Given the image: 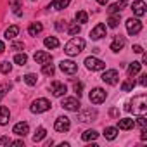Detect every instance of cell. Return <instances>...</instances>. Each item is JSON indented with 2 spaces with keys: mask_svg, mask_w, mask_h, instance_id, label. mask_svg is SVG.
I'll use <instances>...</instances> for the list:
<instances>
[{
  "mask_svg": "<svg viewBox=\"0 0 147 147\" xmlns=\"http://www.w3.org/2000/svg\"><path fill=\"white\" fill-rule=\"evenodd\" d=\"M119 19H121V16H119V14H111V16H109V19H107V26H109V28H118Z\"/></svg>",
  "mask_w": 147,
  "mask_h": 147,
  "instance_id": "d6a6232c",
  "label": "cell"
},
{
  "mask_svg": "<svg viewBox=\"0 0 147 147\" xmlns=\"http://www.w3.org/2000/svg\"><path fill=\"white\" fill-rule=\"evenodd\" d=\"M126 5H128L126 0H118V2H114V4H111V5H109L107 14H109V16H111V14H121V11H123Z\"/></svg>",
  "mask_w": 147,
  "mask_h": 147,
  "instance_id": "2e32d148",
  "label": "cell"
},
{
  "mask_svg": "<svg viewBox=\"0 0 147 147\" xmlns=\"http://www.w3.org/2000/svg\"><path fill=\"white\" fill-rule=\"evenodd\" d=\"M11 119V111L5 106H0V125H7Z\"/></svg>",
  "mask_w": 147,
  "mask_h": 147,
  "instance_id": "cb8c5ba5",
  "label": "cell"
},
{
  "mask_svg": "<svg viewBox=\"0 0 147 147\" xmlns=\"http://www.w3.org/2000/svg\"><path fill=\"white\" fill-rule=\"evenodd\" d=\"M50 102L47 100V99H36V100H33V104H31V113H35V114H40V113H45V111H49L50 109Z\"/></svg>",
  "mask_w": 147,
  "mask_h": 147,
  "instance_id": "277c9868",
  "label": "cell"
},
{
  "mask_svg": "<svg viewBox=\"0 0 147 147\" xmlns=\"http://www.w3.org/2000/svg\"><path fill=\"white\" fill-rule=\"evenodd\" d=\"M43 45H45L47 49H57V47H59V40H57L55 36H49V38L43 40Z\"/></svg>",
  "mask_w": 147,
  "mask_h": 147,
  "instance_id": "f546056e",
  "label": "cell"
},
{
  "mask_svg": "<svg viewBox=\"0 0 147 147\" xmlns=\"http://www.w3.org/2000/svg\"><path fill=\"white\" fill-rule=\"evenodd\" d=\"M140 138H142V140H147V128H145V126L142 128V135H140Z\"/></svg>",
  "mask_w": 147,
  "mask_h": 147,
  "instance_id": "f6af8a7d",
  "label": "cell"
},
{
  "mask_svg": "<svg viewBox=\"0 0 147 147\" xmlns=\"http://www.w3.org/2000/svg\"><path fill=\"white\" fill-rule=\"evenodd\" d=\"M42 31H43V24H42V23H31L30 28H28L30 36H36V35H40Z\"/></svg>",
  "mask_w": 147,
  "mask_h": 147,
  "instance_id": "7402d4cb",
  "label": "cell"
},
{
  "mask_svg": "<svg viewBox=\"0 0 147 147\" xmlns=\"http://www.w3.org/2000/svg\"><path fill=\"white\" fill-rule=\"evenodd\" d=\"M82 90H83V83H80V82H78V83H75V92H76V95H78V97H82V94H83Z\"/></svg>",
  "mask_w": 147,
  "mask_h": 147,
  "instance_id": "f35d334b",
  "label": "cell"
},
{
  "mask_svg": "<svg viewBox=\"0 0 147 147\" xmlns=\"http://www.w3.org/2000/svg\"><path fill=\"white\" fill-rule=\"evenodd\" d=\"M61 106L64 107V109H67V111H75V113H78V109H80V97L76 99V97H64L62 99V102H61Z\"/></svg>",
  "mask_w": 147,
  "mask_h": 147,
  "instance_id": "5b68a950",
  "label": "cell"
},
{
  "mask_svg": "<svg viewBox=\"0 0 147 147\" xmlns=\"http://www.w3.org/2000/svg\"><path fill=\"white\" fill-rule=\"evenodd\" d=\"M14 62L18 64V66H24L26 62H28V55L23 52V54H16L14 55Z\"/></svg>",
  "mask_w": 147,
  "mask_h": 147,
  "instance_id": "836d02e7",
  "label": "cell"
},
{
  "mask_svg": "<svg viewBox=\"0 0 147 147\" xmlns=\"http://www.w3.org/2000/svg\"><path fill=\"white\" fill-rule=\"evenodd\" d=\"M42 73H43V75H47V76H54L55 69H54V66L49 62V64H43V69H42Z\"/></svg>",
  "mask_w": 147,
  "mask_h": 147,
  "instance_id": "e575fe53",
  "label": "cell"
},
{
  "mask_svg": "<svg viewBox=\"0 0 147 147\" xmlns=\"http://www.w3.org/2000/svg\"><path fill=\"white\" fill-rule=\"evenodd\" d=\"M135 85H137L135 80H133V78H128L126 82L121 83V90H123V92H131V90L135 88Z\"/></svg>",
  "mask_w": 147,
  "mask_h": 147,
  "instance_id": "4dcf8cb0",
  "label": "cell"
},
{
  "mask_svg": "<svg viewBox=\"0 0 147 147\" xmlns=\"http://www.w3.org/2000/svg\"><path fill=\"white\" fill-rule=\"evenodd\" d=\"M133 52H135V54H142V52H144L142 45H133Z\"/></svg>",
  "mask_w": 147,
  "mask_h": 147,
  "instance_id": "ee69618b",
  "label": "cell"
},
{
  "mask_svg": "<svg viewBox=\"0 0 147 147\" xmlns=\"http://www.w3.org/2000/svg\"><path fill=\"white\" fill-rule=\"evenodd\" d=\"M135 126V119L131 118H123L118 121V130H131Z\"/></svg>",
  "mask_w": 147,
  "mask_h": 147,
  "instance_id": "d6986e66",
  "label": "cell"
},
{
  "mask_svg": "<svg viewBox=\"0 0 147 147\" xmlns=\"http://www.w3.org/2000/svg\"><path fill=\"white\" fill-rule=\"evenodd\" d=\"M104 137H106L107 140H114V138L118 137V128H116V126H106V128H104Z\"/></svg>",
  "mask_w": 147,
  "mask_h": 147,
  "instance_id": "d4e9b609",
  "label": "cell"
},
{
  "mask_svg": "<svg viewBox=\"0 0 147 147\" xmlns=\"http://www.w3.org/2000/svg\"><path fill=\"white\" fill-rule=\"evenodd\" d=\"M102 82L107 83V85H116L119 82V75H118V71L116 69H107L104 71V75H102Z\"/></svg>",
  "mask_w": 147,
  "mask_h": 147,
  "instance_id": "ba28073f",
  "label": "cell"
},
{
  "mask_svg": "<svg viewBox=\"0 0 147 147\" xmlns=\"http://www.w3.org/2000/svg\"><path fill=\"white\" fill-rule=\"evenodd\" d=\"M125 43H126L125 36H121V35H119V36H116V38L111 42V50H113V52H119V50L125 47Z\"/></svg>",
  "mask_w": 147,
  "mask_h": 147,
  "instance_id": "ac0fdd59",
  "label": "cell"
},
{
  "mask_svg": "<svg viewBox=\"0 0 147 147\" xmlns=\"http://www.w3.org/2000/svg\"><path fill=\"white\" fill-rule=\"evenodd\" d=\"M45 137H47V130H45L43 126H40V128L35 131V135H33V142H35V144H38V142H42Z\"/></svg>",
  "mask_w": 147,
  "mask_h": 147,
  "instance_id": "484cf974",
  "label": "cell"
},
{
  "mask_svg": "<svg viewBox=\"0 0 147 147\" xmlns=\"http://www.w3.org/2000/svg\"><path fill=\"white\" fill-rule=\"evenodd\" d=\"M97 118V111L95 109H85V111H82L80 114H78V119L82 121V123H88V121H94Z\"/></svg>",
  "mask_w": 147,
  "mask_h": 147,
  "instance_id": "5bb4252c",
  "label": "cell"
},
{
  "mask_svg": "<svg viewBox=\"0 0 147 147\" xmlns=\"http://www.w3.org/2000/svg\"><path fill=\"white\" fill-rule=\"evenodd\" d=\"M135 125H138V126H142V128H144V126L147 125V118H145L144 114H138V118L135 119Z\"/></svg>",
  "mask_w": 147,
  "mask_h": 147,
  "instance_id": "8d00e7d4",
  "label": "cell"
},
{
  "mask_svg": "<svg viewBox=\"0 0 147 147\" xmlns=\"http://www.w3.org/2000/svg\"><path fill=\"white\" fill-rule=\"evenodd\" d=\"M11 69H12V64H11L9 61H4L2 64H0V71H2L4 75H7V73H11Z\"/></svg>",
  "mask_w": 147,
  "mask_h": 147,
  "instance_id": "d590c367",
  "label": "cell"
},
{
  "mask_svg": "<svg viewBox=\"0 0 147 147\" xmlns=\"http://www.w3.org/2000/svg\"><path fill=\"white\" fill-rule=\"evenodd\" d=\"M2 52H5V45H4V42H0V54Z\"/></svg>",
  "mask_w": 147,
  "mask_h": 147,
  "instance_id": "7dc6e473",
  "label": "cell"
},
{
  "mask_svg": "<svg viewBox=\"0 0 147 147\" xmlns=\"http://www.w3.org/2000/svg\"><path fill=\"white\" fill-rule=\"evenodd\" d=\"M85 49V40L80 36H73L66 45H64V52L67 55H78L80 52H83Z\"/></svg>",
  "mask_w": 147,
  "mask_h": 147,
  "instance_id": "6da1fadb",
  "label": "cell"
},
{
  "mask_svg": "<svg viewBox=\"0 0 147 147\" xmlns=\"http://www.w3.org/2000/svg\"><path fill=\"white\" fill-rule=\"evenodd\" d=\"M62 23H64V21H57V23H55V28H57V31H62V30L66 28V24H62Z\"/></svg>",
  "mask_w": 147,
  "mask_h": 147,
  "instance_id": "7bdbcfd3",
  "label": "cell"
},
{
  "mask_svg": "<svg viewBox=\"0 0 147 147\" xmlns=\"http://www.w3.org/2000/svg\"><path fill=\"white\" fill-rule=\"evenodd\" d=\"M21 49H24V43L23 42H14L12 43V50H21Z\"/></svg>",
  "mask_w": 147,
  "mask_h": 147,
  "instance_id": "ab89813d",
  "label": "cell"
},
{
  "mask_svg": "<svg viewBox=\"0 0 147 147\" xmlns=\"http://www.w3.org/2000/svg\"><path fill=\"white\" fill-rule=\"evenodd\" d=\"M80 30H82V24H78V23H69V26H67V35L76 36V35L80 33Z\"/></svg>",
  "mask_w": 147,
  "mask_h": 147,
  "instance_id": "f1b7e54d",
  "label": "cell"
},
{
  "mask_svg": "<svg viewBox=\"0 0 147 147\" xmlns=\"http://www.w3.org/2000/svg\"><path fill=\"white\" fill-rule=\"evenodd\" d=\"M99 137V133L95 131V130H85L83 133H82V140H85V142H90V140H95Z\"/></svg>",
  "mask_w": 147,
  "mask_h": 147,
  "instance_id": "4316f807",
  "label": "cell"
},
{
  "mask_svg": "<svg viewBox=\"0 0 147 147\" xmlns=\"http://www.w3.org/2000/svg\"><path fill=\"white\" fill-rule=\"evenodd\" d=\"M18 35H19V26H18V24H12V26H9V28L5 30V35H4V36H5L7 40H14Z\"/></svg>",
  "mask_w": 147,
  "mask_h": 147,
  "instance_id": "603a6c76",
  "label": "cell"
},
{
  "mask_svg": "<svg viewBox=\"0 0 147 147\" xmlns=\"http://www.w3.org/2000/svg\"><path fill=\"white\" fill-rule=\"evenodd\" d=\"M11 138L9 137H2V138H0V145H11Z\"/></svg>",
  "mask_w": 147,
  "mask_h": 147,
  "instance_id": "60d3db41",
  "label": "cell"
},
{
  "mask_svg": "<svg viewBox=\"0 0 147 147\" xmlns=\"http://www.w3.org/2000/svg\"><path fill=\"white\" fill-rule=\"evenodd\" d=\"M131 104H137V111H138L140 114H144L145 109H147V99H145V95H138V97H135V99L131 100Z\"/></svg>",
  "mask_w": 147,
  "mask_h": 147,
  "instance_id": "e0dca14e",
  "label": "cell"
},
{
  "mask_svg": "<svg viewBox=\"0 0 147 147\" xmlns=\"http://www.w3.org/2000/svg\"><path fill=\"white\" fill-rule=\"evenodd\" d=\"M11 145H16V147H21V145H24V144H23V140H14V142H11Z\"/></svg>",
  "mask_w": 147,
  "mask_h": 147,
  "instance_id": "bcb514c9",
  "label": "cell"
},
{
  "mask_svg": "<svg viewBox=\"0 0 147 147\" xmlns=\"http://www.w3.org/2000/svg\"><path fill=\"white\" fill-rule=\"evenodd\" d=\"M106 33H107V26H106L104 23H99V24L90 31V38H92V40H100V38L106 36Z\"/></svg>",
  "mask_w": 147,
  "mask_h": 147,
  "instance_id": "30bf717a",
  "label": "cell"
},
{
  "mask_svg": "<svg viewBox=\"0 0 147 147\" xmlns=\"http://www.w3.org/2000/svg\"><path fill=\"white\" fill-rule=\"evenodd\" d=\"M33 59H35V62L36 64H49V62H52V55L49 54V52H45V50H38V52H35V55H33Z\"/></svg>",
  "mask_w": 147,
  "mask_h": 147,
  "instance_id": "8fae6325",
  "label": "cell"
},
{
  "mask_svg": "<svg viewBox=\"0 0 147 147\" xmlns=\"http://www.w3.org/2000/svg\"><path fill=\"white\" fill-rule=\"evenodd\" d=\"M23 80H24V83H26V85H30V87H35V85H36V82H38L36 75H33V73H28V75H24V76H23Z\"/></svg>",
  "mask_w": 147,
  "mask_h": 147,
  "instance_id": "1f68e13d",
  "label": "cell"
},
{
  "mask_svg": "<svg viewBox=\"0 0 147 147\" xmlns=\"http://www.w3.org/2000/svg\"><path fill=\"white\" fill-rule=\"evenodd\" d=\"M52 144H54V140H47V142H45V145H47V147H50Z\"/></svg>",
  "mask_w": 147,
  "mask_h": 147,
  "instance_id": "f907efd6",
  "label": "cell"
},
{
  "mask_svg": "<svg viewBox=\"0 0 147 147\" xmlns=\"http://www.w3.org/2000/svg\"><path fill=\"white\" fill-rule=\"evenodd\" d=\"M75 21H76L78 24H85V23H88V14H87L85 11H78V12L75 14Z\"/></svg>",
  "mask_w": 147,
  "mask_h": 147,
  "instance_id": "83f0119b",
  "label": "cell"
},
{
  "mask_svg": "<svg viewBox=\"0 0 147 147\" xmlns=\"http://www.w3.org/2000/svg\"><path fill=\"white\" fill-rule=\"evenodd\" d=\"M109 114H111V116H116V114H118V111H116V109H111V111H109Z\"/></svg>",
  "mask_w": 147,
  "mask_h": 147,
  "instance_id": "681fc988",
  "label": "cell"
},
{
  "mask_svg": "<svg viewBox=\"0 0 147 147\" xmlns=\"http://www.w3.org/2000/svg\"><path fill=\"white\" fill-rule=\"evenodd\" d=\"M85 66L90 71H102V69H106V62L100 61V59H97V57H94V55H90V57L85 59Z\"/></svg>",
  "mask_w": 147,
  "mask_h": 147,
  "instance_id": "3957f363",
  "label": "cell"
},
{
  "mask_svg": "<svg viewBox=\"0 0 147 147\" xmlns=\"http://www.w3.org/2000/svg\"><path fill=\"white\" fill-rule=\"evenodd\" d=\"M125 24H126V31H128V35H131V36H135V35H138V33L142 31V21L137 19V18H130Z\"/></svg>",
  "mask_w": 147,
  "mask_h": 147,
  "instance_id": "7a4b0ae2",
  "label": "cell"
},
{
  "mask_svg": "<svg viewBox=\"0 0 147 147\" xmlns=\"http://www.w3.org/2000/svg\"><path fill=\"white\" fill-rule=\"evenodd\" d=\"M69 126H71V121H69L67 116H59V118L55 119V123H54V128H55L57 131H61V133L67 131Z\"/></svg>",
  "mask_w": 147,
  "mask_h": 147,
  "instance_id": "9c48e42d",
  "label": "cell"
},
{
  "mask_svg": "<svg viewBox=\"0 0 147 147\" xmlns=\"http://www.w3.org/2000/svg\"><path fill=\"white\" fill-rule=\"evenodd\" d=\"M138 83H140L142 87H145V85H147V75H140V80H138Z\"/></svg>",
  "mask_w": 147,
  "mask_h": 147,
  "instance_id": "b9f144b4",
  "label": "cell"
},
{
  "mask_svg": "<svg viewBox=\"0 0 147 147\" xmlns=\"http://www.w3.org/2000/svg\"><path fill=\"white\" fill-rule=\"evenodd\" d=\"M95 2H99V4H100V5H106V4H107V2H109V0H95Z\"/></svg>",
  "mask_w": 147,
  "mask_h": 147,
  "instance_id": "c3c4849f",
  "label": "cell"
},
{
  "mask_svg": "<svg viewBox=\"0 0 147 147\" xmlns=\"http://www.w3.org/2000/svg\"><path fill=\"white\" fill-rule=\"evenodd\" d=\"M50 92H52L54 97H62V95L67 92V87H66L64 83H61V82H52V85H50Z\"/></svg>",
  "mask_w": 147,
  "mask_h": 147,
  "instance_id": "7c38bea8",
  "label": "cell"
},
{
  "mask_svg": "<svg viewBox=\"0 0 147 147\" xmlns=\"http://www.w3.org/2000/svg\"><path fill=\"white\" fill-rule=\"evenodd\" d=\"M12 133H16L18 137H26V135L30 133V125H28L26 121H19V123L14 125Z\"/></svg>",
  "mask_w": 147,
  "mask_h": 147,
  "instance_id": "4fadbf2b",
  "label": "cell"
},
{
  "mask_svg": "<svg viewBox=\"0 0 147 147\" xmlns=\"http://www.w3.org/2000/svg\"><path fill=\"white\" fill-rule=\"evenodd\" d=\"M59 69L62 73H66V75H75V73L78 71V64L75 61H61L59 62Z\"/></svg>",
  "mask_w": 147,
  "mask_h": 147,
  "instance_id": "52a82bcc",
  "label": "cell"
},
{
  "mask_svg": "<svg viewBox=\"0 0 147 147\" xmlns=\"http://www.w3.org/2000/svg\"><path fill=\"white\" fill-rule=\"evenodd\" d=\"M88 99H90V102L92 104H102V102H106V99H107V94H106V90H102V88H94L92 92H90V95H88Z\"/></svg>",
  "mask_w": 147,
  "mask_h": 147,
  "instance_id": "8992f818",
  "label": "cell"
},
{
  "mask_svg": "<svg viewBox=\"0 0 147 147\" xmlns=\"http://www.w3.org/2000/svg\"><path fill=\"white\" fill-rule=\"evenodd\" d=\"M71 0H54V2L49 5V9H54V11H62L69 5Z\"/></svg>",
  "mask_w": 147,
  "mask_h": 147,
  "instance_id": "ffe728a7",
  "label": "cell"
},
{
  "mask_svg": "<svg viewBox=\"0 0 147 147\" xmlns=\"http://www.w3.org/2000/svg\"><path fill=\"white\" fill-rule=\"evenodd\" d=\"M9 90H11V85H5V83H4V85H0V100L5 97V94H7Z\"/></svg>",
  "mask_w": 147,
  "mask_h": 147,
  "instance_id": "74e56055",
  "label": "cell"
},
{
  "mask_svg": "<svg viewBox=\"0 0 147 147\" xmlns=\"http://www.w3.org/2000/svg\"><path fill=\"white\" fill-rule=\"evenodd\" d=\"M145 9H147V5H145L144 0H135L133 5H131V11H133V14L137 18H144L145 16Z\"/></svg>",
  "mask_w": 147,
  "mask_h": 147,
  "instance_id": "9a60e30c",
  "label": "cell"
},
{
  "mask_svg": "<svg viewBox=\"0 0 147 147\" xmlns=\"http://www.w3.org/2000/svg\"><path fill=\"white\" fill-rule=\"evenodd\" d=\"M140 67H142V64H140L138 61H133V62L128 66V78H133L135 75H138V73H140Z\"/></svg>",
  "mask_w": 147,
  "mask_h": 147,
  "instance_id": "44dd1931",
  "label": "cell"
}]
</instances>
